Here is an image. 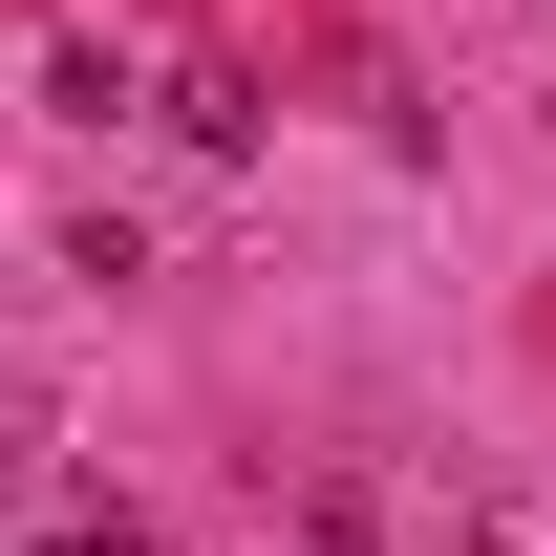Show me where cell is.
Segmentation results:
<instances>
[{
  "label": "cell",
  "instance_id": "obj_1",
  "mask_svg": "<svg viewBox=\"0 0 556 556\" xmlns=\"http://www.w3.org/2000/svg\"><path fill=\"white\" fill-rule=\"evenodd\" d=\"M22 556H150V535H129V514H65V535H22Z\"/></svg>",
  "mask_w": 556,
  "mask_h": 556
},
{
  "label": "cell",
  "instance_id": "obj_2",
  "mask_svg": "<svg viewBox=\"0 0 556 556\" xmlns=\"http://www.w3.org/2000/svg\"><path fill=\"white\" fill-rule=\"evenodd\" d=\"M22 471H43V428H22V407H0V514H22Z\"/></svg>",
  "mask_w": 556,
  "mask_h": 556
},
{
  "label": "cell",
  "instance_id": "obj_3",
  "mask_svg": "<svg viewBox=\"0 0 556 556\" xmlns=\"http://www.w3.org/2000/svg\"><path fill=\"white\" fill-rule=\"evenodd\" d=\"M450 556H514V535H450Z\"/></svg>",
  "mask_w": 556,
  "mask_h": 556
}]
</instances>
